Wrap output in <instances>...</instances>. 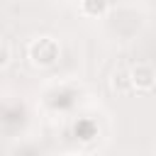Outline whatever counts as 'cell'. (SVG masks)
<instances>
[{
  "label": "cell",
  "instance_id": "1",
  "mask_svg": "<svg viewBox=\"0 0 156 156\" xmlns=\"http://www.w3.org/2000/svg\"><path fill=\"white\" fill-rule=\"evenodd\" d=\"M58 54H61L58 41L51 39V37H39V39H34V41L29 44V58H32V63L39 66V68L54 66V63L58 61Z\"/></svg>",
  "mask_w": 156,
  "mask_h": 156
},
{
  "label": "cell",
  "instance_id": "2",
  "mask_svg": "<svg viewBox=\"0 0 156 156\" xmlns=\"http://www.w3.org/2000/svg\"><path fill=\"white\" fill-rule=\"evenodd\" d=\"M129 73H132L134 90H151L156 85V71L151 63H136Z\"/></svg>",
  "mask_w": 156,
  "mask_h": 156
},
{
  "label": "cell",
  "instance_id": "3",
  "mask_svg": "<svg viewBox=\"0 0 156 156\" xmlns=\"http://www.w3.org/2000/svg\"><path fill=\"white\" fill-rule=\"evenodd\" d=\"M112 88L119 93V95H127L134 90V83H132V73L124 71V68H117L112 73Z\"/></svg>",
  "mask_w": 156,
  "mask_h": 156
},
{
  "label": "cell",
  "instance_id": "4",
  "mask_svg": "<svg viewBox=\"0 0 156 156\" xmlns=\"http://www.w3.org/2000/svg\"><path fill=\"white\" fill-rule=\"evenodd\" d=\"M80 10L88 17H100L107 10V0H80Z\"/></svg>",
  "mask_w": 156,
  "mask_h": 156
},
{
  "label": "cell",
  "instance_id": "5",
  "mask_svg": "<svg viewBox=\"0 0 156 156\" xmlns=\"http://www.w3.org/2000/svg\"><path fill=\"white\" fill-rule=\"evenodd\" d=\"M10 63V46L5 41H0V68H5Z\"/></svg>",
  "mask_w": 156,
  "mask_h": 156
}]
</instances>
